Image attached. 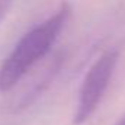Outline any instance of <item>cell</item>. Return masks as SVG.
I'll return each instance as SVG.
<instances>
[{"label": "cell", "instance_id": "3", "mask_svg": "<svg viewBox=\"0 0 125 125\" xmlns=\"http://www.w3.org/2000/svg\"><path fill=\"white\" fill-rule=\"evenodd\" d=\"M13 5V0H0V22L5 19Z\"/></svg>", "mask_w": 125, "mask_h": 125}, {"label": "cell", "instance_id": "1", "mask_svg": "<svg viewBox=\"0 0 125 125\" xmlns=\"http://www.w3.org/2000/svg\"><path fill=\"white\" fill-rule=\"evenodd\" d=\"M69 15L71 6L63 2L49 18L21 37L0 65V91L6 93L16 87L37 62L50 52L66 25Z\"/></svg>", "mask_w": 125, "mask_h": 125}, {"label": "cell", "instance_id": "4", "mask_svg": "<svg viewBox=\"0 0 125 125\" xmlns=\"http://www.w3.org/2000/svg\"><path fill=\"white\" fill-rule=\"evenodd\" d=\"M116 125H125V116H122V118L116 122Z\"/></svg>", "mask_w": 125, "mask_h": 125}, {"label": "cell", "instance_id": "2", "mask_svg": "<svg viewBox=\"0 0 125 125\" xmlns=\"http://www.w3.org/2000/svg\"><path fill=\"white\" fill-rule=\"evenodd\" d=\"M118 59L119 53L116 50H107L100 54V57L87 71L78 91V100L74 113L75 125L84 124L96 112L104 96V91L112 81L115 68L118 65Z\"/></svg>", "mask_w": 125, "mask_h": 125}]
</instances>
